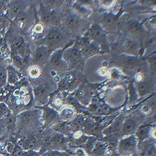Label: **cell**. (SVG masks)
Returning a JSON list of instances; mask_svg holds the SVG:
<instances>
[{"instance_id": "obj_1", "label": "cell", "mask_w": 156, "mask_h": 156, "mask_svg": "<svg viewBox=\"0 0 156 156\" xmlns=\"http://www.w3.org/2000/svg\"><path fill=\"white\" fill-rule=\"evenodd\" d=\"M39 113L36 109L24 110L16 115V132L18 135L32 133L40 124Z\"/></svg>"}, {"instance_id": "obj_2", "label": "cell", "mask_w": 156, "mask_h": 156, "mask_svg": "<svg viewBox=\"0 0 156 156\" xmlns=\"http://www.w3.org/2000/svg\"><path fill=\"white\" fill-rule=\"evenodd\" d=\"M138 145L134 134L123 137L117 144V152L121 156H133L138 151Z\"/></svg>"}, {"instance_id": "obj_3", "label": "cell", "mask_w": 156, "mask_h": 156, "mask_svg": "<svg viewBox=\"0 0 156 156\" xmlns=\"http://www.w3.org/2000/svg\"><path fill=\"white\" fill-rule=\"evenodd\" d=\"M17 144L24 151H37L42 144L39 137L34 132H32L22 135Z\"/></svg>"}, {"instance_id": "obj_4", "label": "cell", "mask_w": 156, "mask_h": 156, "mask_svg": "<svg viewBox=\"0 0 156 156\" xmlns=\"http://www.w3.org/2000/svg\"><path fill=\"white\" fill-rule=\"evenodd\" d=\"M9 44L11 50L15 54L21 58L26 56L28 52L29 48L21 36L16 34L12 36L9 40Z\"/></svg>"}, {"instance_id": "obj_5", "label": "cell", "mask_w": 156, "mask_h": 156, "mask_svg": "<svg viewBox=\"0 0 156 156\" xmlns=\"http://www.w3.org/2000/svg\"><path fill=\"white\" fill-rule=\"evenodd\" d=\"M138 126V122L135 119L129 118L126 119L123 122L121 126L119 132L120 136L123 137L134 134Z\"/></svg>"}, {"instance_id": "obj_6", "label": "cell", "mask_w": 156, "mask_h": 156, "mask_svg": "<svg viewBox=\"0 0 156 156\" xmlns=\"http://www.w3.org/2000/svg\"><path fill=\"white\" fill-rule=\"evenodd\" d=\"M26 9V5L23 1H12L9 6L8 14L11 19L20 17Z\"/></svg>"}, {"instance_id": "obj_7", "label": "cell", "mask_w": 156, "mask_h": 156, "mask_svg": "<svg viewBox=\"0 0 156 156\" xmlns=\"http://www.w3.org/2000/svg\"><path fill=\"white\" fill-rule=\"evenodd\" d=\"M140 156H156V146L150 139H147L138 145Z\"/></svg>"}, {"instance_id": "obj_8", "label": "cell", "mask_w": 156, "mask_h": 156, "mask_svg": "<svg viewBox=\"0 0 156 156\" xmlns=\"http://www.w3.org/2000/svg\"><path fill=\"white\" fill-rule=\"evenodd\" d=\"M151 132L152 126L151 125L144 124L138 126L134 134V135L138 140V145L149 138Z\"/></svg>"}, {"instance_id": "obj_9", "label": "cell", "mask_w": 156, "mask_h": 156, "mask_svg": "<svg viewBox=\"0 0 156 156\" xmlns=\"http://www.w3.org/2000/svg\"><path fill=\"white\" fill-rule=\"evenodd\" d=\"M43 121L44 122V128H48L53 124L57 118V115L54 110L49 108H45L43 109Z\"/></svg>"}, {"instance_id": "obj_10", "label": "cell", "mask_w": 156, "mask_h": 156, "mask_svg": "<svg viewBox=\"0 0 156 156\" xmlns=\"http://www.w3.org/2000/svg\"><path fill=\"white\" fill-rule=\"evenodd\" d=\"M122 122L121 119H117L109 126L106 127L103 130V134L107 136L110 137L115 135L116 133H119Z\"/></svg>"}, {"instance_id": "obj_11", "label": "cell", "mask_w": 156, "mask_h": 156, "mask_svg": "<svg viewBox=\"0 0 156 156\" xmlns=\"http://www.w3.org/2000/svg\"><path fill=\"white\" fill-rule=\"evenodd\" d=\"M48 49L45 46H40L34 50L32 57L34 62L39 64L43 62L48 56Z\"/></svg>"}, {"instance_id": "obj_12", "label": "cell", "mask_w": 156, "mask_h": 156, "mask_svg": "<svg viewBox=\"0 0 156 156\" xmlns=\"http://www.w3.org/2000/svg\"><path fill=\"white\" fill-rule=\"evenodd\" d=\"M45 140H46V143H48V144H49L50 146L53 147H57L65 143L64 136L59 133L53 134Z\"/></svg>"}, {"instance_id": "obj_13", "label": "cell", "mask_w": 156, "mask_h": 156, "mask_svg": "<svg viewBox=\"0 0 156 156\" xmlns=\"http://www.w3.org/2000/svg\"><path fill=\"white\" fill-rule=\"evenodd\" d=\"M108 145L104 142H96L90 152L92 156H103L105 154Z\"/></svg>"}, {"instance_id": "obj_14", "label": "cell", "mask_w": 156, "mask_h": 156, "mask_svg": "<svg viewBox=\"0 0 156 156\" xmlns=\"http://www.w3.org/2000/svg\"><path fill=\"white\" fill-rule=\"evenodd\" d=\"M20 79L17 71L12 67L7 68V83L9 85L14 86L18 82Z\"/></svg>"}, {"instance_id": "obj_15", "label": "cell", "mask_w": 156, "mask_h": 156, "mask_svg": "<svg viewBox=\"0 0 156 156\" xmlns=\"http://www.w3.org/2000/svg\"><path fill=\"white\" fill-rule=\"evenodd\" d=\"M61 37L60 32L57 30H53L50 31L46 37V42L50 45H53L58 42Z\"/></svg>"}, {"instance_id": "obj_16", "label": "cell", "mask_w": 156, "mask_h": 156, "mask_svg": "<svg viewBox=\"0 0 156 156\" xmlns=\"http://www.w3.org/2000/svg\"><path fill=\"white\" fill-rule=\"evenodd\" d=\"M34 96L37 101H42L48 94V90L42 86H40L34 90Z\"/></svg>"}, {"instance_id": "obj_17", "label": "cell", "mask_w": 156, "mask_h": 156, "mask_svg": "<svg viewBox=\"0 0 156 156\" xmlns=\"http://www.w3.org/2000/svg\"><path fill=\"white\" fill-rule=\"evenodd\" d=\"M7 82V69L0 65V89L4 87Z\"/></svg>"}, {"instance_id": "obj_18", "label": "cell", "mask_w": 156, "mask_h": 156, "mask_svg": "<svg viewBox=\"0 0 156 156\" xmlns=\"http://www.w3.org/2000/svg\"><path fill=\"white\" fill-rule=\"evenodd\" d=\"M11 110L9 107L4 102L0 103V120L4 119L9 114L11 113Z\"/></svg>"}, {"instance_id": "obj_19", "label": "cell", "mask_w": 156, "mask_h": 156, "mask_svg": "<svg viewBox=\"0 0 156 156\" xmlns=\"http://www.w3.org/2000/svg\"><path fill=\"white\" fill-rule=\"evenodd\" d=\"M28 73L30 78L36 79L39 77L41 75V71H40V69H39L37 67L34 66L29 69Z\"/></svg>"}, {"instance_id": "obj_20", "label": "cell", "mask_w": 156, "mask_h": 156, "mask_svg": "<svg viewBox=\"0 0 156 156\" xmlns=\"http://www.w3.org/2000/svg\"><path fill=\"white\" fill-rule=\"evenodd\" d=\"M61 115L63 119L69 120L71 119L74 115V112L70 108H66L62 111Z\"/></svg>"}, {"instance_id": "obj_21", "label": "cell", "mask_w": 156, "mask_h": 156, "mask_svg": "<svg viewBox=\"0 0 156 156\" xmlns=\"http://www.w3.org/2000/svg\"><path fill=\"white\" fill-rule=\"evenodd\" d=\"M60 57L61 56H60V53L57 52L51 57V65L56 68H58L60 66Z\"/></svg>"}, {"instance_id": "obj_22", "label": "cell", "mask_w": 156, "mask_h": 156, "mask_svg": "<svg viewBox=\"0 0 156 156\" xmlns=\"http://www.w3.org/2000/svg\"><path fill=\"white\" fill-rule=\"evenodd\" d=\"M39 156H67V154L64 152L51 150L42 153Z\"/></svg>"}, {"instance_id": "obj_23", "label": "cell", "mask_w": 156, "mask_h": 156, "mask_svg": "<svg viewBox=\"0 0 156 156\" xmlns=\"http://www.w3.org/2000/svg\"><path fill=\"white\" fill-rule=\"evenodd\" d=\"M96 140H95V139L93 137H90L89 140H87V142L85 144V147H84L87 151H89L90 153L91 152L94 146L96 143Z\"/></svg>"}, {"instance_id": "obj_24", "label": "cell", "mask_w": 156, "mask_h": 156, "mask_svg": "<svg viewBox=\"0 0 156 156\" xmlns=\"http://www.w3.org/2000/svg\"><path fill=\"white\" fill-rule=\"evenodd\" d=\"M12 61L15 65L16 66V67L20 68L23 66V61L22 60V58L19 56L18 55L15 54L12 57Z\"/></svg>"}, {"instance_id": "obj_25", "label": "cell", "mask_w": 156, "mask_h": 156, "mask_svg": "<svg viewBox=\"0 0 156 156\" xmlns=\"http://www.w3.org/2000/svg\"><path fill=\"white\" fill-rule=\"evenodd\" d=\"M148 85L146 83L140 84L138 86L139 92L141 95H144L146 94L147 90H148Z\"/></svg>"}, {"instance_id": "obj_26", "label": "cell", "mask_w": 156, "mask_h": 156, "mask_svg": "<svg viewBox=\"0 0 156 156\" xmlns=\"http://www.w3.org/2000/svg\"><path fill=\"white\" fill-rule=\"evenodd\" d=\"M91 33L92 37L96 39L99 38L101 36V31L98 27H94V28H93Z\"/></svg>"}, {"instance_id": "obj_27", "label": "cell", "mask_w": 156, "mask_h": 156, "mask_svg": "<svg viewBox=\"0 0 156 156\" xmlns=\"http://www.w3.org/2000/svg\"><path fill=\"white\" fill-rule=\"evenodd\" d=\"M16 144L12 142H9L7 143V145L6 146L5 149L6 151L9 153V154H11L12 153V151L14 150Z\"/></svg>"}, {"instance_id": "obj_28", "label": "cell", "mask_w": 156, "mask_h": 156, "mask_svg": "<svg viewBox=\"0 0 156 156\" xmlns=\"http://www.w3.org/2000/svg\"><path fill=\"white\" fill-rule=\"evenodd\" d=\"M96 51V48L95 47H94L92 45H90V46H87L85 48L84 54L86 55H90L95 53Z\"/></svg>"}, {"instance_id": "obj_29", "label": "cell", "mask_w": 156, "mask_h": 156, "mask_svg": "<svg viewBox=\"0 0 156 156\" xmlns=\"http://www.w3.org/2000/svg\"><path fill=\"white\" fill-rule=\"evenodd\" d=\"M44 30V28L42 25L41 24H37L34 27L33 31L34 33L37 34H41Z\"/></svg>"}, {"instance_id": "obj_30", "label": "cell", "mask_w": 156, "mask_h": 156, "mask_svg": "<svg viewBox=\"0 0 156 156\" xmlns=\"http://www.w3.org/2000/svg\"><path fill=\"white\" fill-rule=\"evenodd\" d=\"M71 56H72L71 57H73V58H76L78 57V56H79V51H78V49L75 48V49H73L72 51H71Z\"/></svg>"}, {"instance_id": "obj_31", "label": "cell", "mask_w": 156, "mask_h": 156, "mask_svg": "<svg viewBox=\"0 0 156 156\" xmlns=\"http://www.w3.org/2000/svg\"><path fill=\"white\" fill-rule=\"evenodd\" d=\"M89 43V41L87 39H82L79 42V45L82 46H87Z\"/></svg>"}, {"instance_id": "obj_32", "label": "cell", "mask_w": 156, "mask_h": 156, "mask_svg": "<svg viewBox=\"0 0 156 156\" xmlns=\"http://www.w3.org/2000/svg\"><path fill=\"white\" fill-rule=\"evenodd\" d=\"M103 3H104V5L105 6H109L112 3V2L113 1H103Z\"/></svg>"}, {"instance_id": "obj_33", "label": "cell", "mask_w": 156, "mask_h": 156, "mask_svg": "<svg viewBox=\"0 0 156 156\" xmlns=\"http://www.w3.org/2000/svg\"><path fill=\"white\" fill-rule=\"evenodd\" d=\"M142 110H143V112H144L145 113H146L147 112H149V107L147 106L144 107L143 108V109H142Z\"/></svg>"}, {"instance_id": "obj_34", "label": "cell", "mask_w": 156, "mask_h": 156, "mask_svg": "<svg viewBox=\"0 0 156 156\" xmlns=\"http://www.w3.org/2000/svg\"><path fill=\"white\" fill-rule=\"evenodd\" d=\"M0 34H1V26H0Z\"/></svg>"}, {"instance_id": "obj_35", "label": "cell", "mask_w": 156, "mask_h": 156, "mask_svg": "<svg viewBox=\"0 0 156 156\" xmlns=\"http://www.w3.org/2000/svg\"><path fill=\"white\" fill-rule=\"evenodd\" d=\"M0 156H3V155H1V154H0Z\"/></svg>"}]
</instances>
